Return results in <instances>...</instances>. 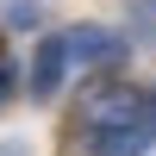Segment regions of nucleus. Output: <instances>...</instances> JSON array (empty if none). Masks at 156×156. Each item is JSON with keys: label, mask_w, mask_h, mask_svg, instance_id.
<instances>
[{"label": "nucleus", "mask_w": 156, "mask_h": 156, "mask_svg": "<svg viewBox=\"0 0 156 156\" xmlns=\"http://www.w3.org/2000/svg\"><path fill=\"white\" fill-rule=\"evenodd\" d=\"M156 144V100L137 87H100L69 119L62 156H144Z\"/></svg>", "instance_id": "nucleus-1"}, {"label": "nucleus", "mask_w": 156, "mask_h": 156, "mask_svg": "<svg viewBox=\"0 0 156 156\" xmlns=\"http://www.w3.org/2000/svg\"><path fill=\"white\" fill-rule=\"evenodd\" d=\"M119 37L112 31H94V25H75V31H56L37 44V62H31V94H56L69 81V69H94V62H119Z\"/></svg>", "instance_id": "nucleus-2"}, {"label": "nucleus", "mask_w": 156, "mask_h": 156, "mask_svg": "<svg viewBox=\"0 0 156 156\" xmlns=\"http://www.w3.org/2000/svg\"><path fill=\"white\" fill-rule=\"evenodd\" d=\"M37 12H44V0H6V19L12 25H31Z\"/></svg>", "instance_id": "nucleus-3"}, {"label": "nucleus", "mask_w": 156, "mask_h": 156, "mask_svg": "<svg viewBox=\"0 0 156 156\" xmlns=\"http://www.w3.org/2000/svg\"><path fill=\"white\" fill-rule=\"evenodd\" d=\"M0 156H31V144H19V137H12V144H0Z\"/></svg>", "instance_id": "nucleus-4"}, {"label": "nucleus", "mask_w": 156, "mask_h": 156, "mask_svg": "<svg viewBox=\"0 0 156 156\" xmlns=\"http://www.w3.org/2000/svg\"><path fill=\"white\" fill-rule=\"evenodd\" d=\"M0 100H6V87H0Z\"/></svg>", "instance_id": "nucleus-5"}]
</instances>
